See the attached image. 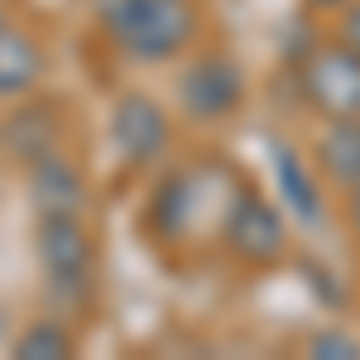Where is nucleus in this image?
I'll list each match as a JSON object with an SVG mask.
<instances>
[{"label": "nucleus", "mask_w": 360, "mask_h": 360, "mask_svg": "<svg viewBox=\"0 0 360 360\" xmlns=\"http://www.w3.org/2000/svg\"><path fill=\"white\" fill-rule=\"evenodd\" d=\"M101 25L125 58L168 63L193 44L197 5L193 0H111L101 10Z\"/></svg>", "instance_id": "f257e3e1"}, {"label": "nucleus", "mask_w": 360, "mask_h": 360, "mask_svg": "<svg viewBox=\"0 0 360 360\" xmlns=\"http://www.w3.org/2000/svg\"><path fill=\"white\" fill-rule=\"evenodd\" d=\"M34 255L53 293L82 298V288L96 274V240L82 217H39L34 226Z\"/></svg>", "instance_id": "f03ea898"}, {"label": "nucleus", "mask_w": 360, "mask_h": 360, "mask_svg": "<svg viewBox=\"0 0 360 360\" xmlns=\"http://www.w3.org/2000/svg\"><path fill=\"white\" fill-rule=\"evenodd\" d=\"M288 221L269 197L245 193L240 202H231L226 212V250L245 264V269H274L288 259Z\"/></svg>", "instance_id": "7ed1b4c3"}, {"label": "nucleus", "mask_w": 360, "mask_h": 360, "mask_svg": "<svg viewBox=\"0 0 360 360\" xmlns=\"http://www.w3.org/2000/svg\"><path fill=\"white\" fill-rule=\"evenodd\" d=\"M298 91L317 115L341 120V115H360V53L346 44H327L312 49L298 68Z\"/></svg>", "instance_id": "20e7f679"}, {"label": "nucleus", "mask_w": 360, "mask_h": 360, "mask_svg": "<svg viewBox=\"0 0 360 360\" xmlns=\"http://www.w3.org/2000/svg\"><path fill=\"white\" fill-rule=\"evenodd\" d=\"M178 101H183V115L197 120V125L226 120L231 111H240V101H245V72H240V63L226 53L193 58L183 68V77H178Z\"/></svg>", "instance_id": "39448f33"}, {"label": "nucleus", "mask_w": 360, "mask_h": 360, "mask_svg": "<svg viewBox=\"0 0 360 360\" xmlns=\"http://www.w3.org/2000/svg\"><path fill=\"white\" fill-rule=\"evenodd\" d=\"M173 139L168 111L149 96V91H120L111 106V149L130 168L154 164Z\"/></svg>", "instance_id": "423d86ee"}, {"label": "nucleus", "mask_w": 360, "mask_h": 360, "mask_svg": "<svg viewBox=\"0 0 360 360\" xmlns=\"http://www.w3.org/2000/svg\"><path fill=\"white\" fill-rule=\"evenodd\" d=\"M25 193L34 202L39 217H82L86 207V178L77 173V164L68 154H39L25 164Z\"/></svg>", "instance_id": "0eeeda50"}, {"label": "nucleus", "mask_w": 360, "mask_h": 360, "mask_svg": "<svg viewBox=\"0 0 360 360\" xmlns=\"http://www.w3.org/2000/svg\"><path fill=\"white\" fill-rule=\"evenodd\" d=\"M44 77V49L20 25H0V101H25Z\"/></svg>", "instance_id": "6e6552de"}, {"label": "nucleus", "mask_w": 360, "mask_h": 360, "mask_svg": "<svg viewBox=\"0 0 360 360\" xmlns=\"http://www.w3.org/2000/svg\"><path fill=\"white\" fill-rule=\"evenodd\" d=\"M317 168L332 178L341 193L360 188V115L327 120V130L317 139Z\"/></svg>", "instance_id": "1a4fd4ad"}, {"label": "nucleus", "mask_w": 360, "mask_h": 360, "mask_svg": "<svg viewBox=\"0 0 360 360\" xmlns=\"http://www.w3.org/2000/svg\"><path fill=\"white\" fill-rule=\"evenodd\" d=\"M193 202H197V178L183 173V168L168 173L164 183L154 188V197H149V231L164 236V240L183 236L188 221H193Z\"/></svg>", "instance_id": "9d476101"}, {"label": "nucleus", "mask_w": 360, "mask_h": 360, "mask_svg": "<svg viewBox=\"0 0 360 360\" xmlns=\"http://www.w3.org/2000/svg\"><path fill=\"white\" fill-rule=\"evenodd\" d=\"M274 173H278V193L293 202V212H298V217H307V221H317V217H322L317 183H312V173L303 168V159H298L288 144H274Z\"/></svg>", "instance_id": "9b49d317"}, {"label": "nucleus", "mask_w": 360, "mask_h": 360, "mask_svg": "<svg viewBox=\"0 0 360 360\" xmlns=\"http://www.w3.org/2000/svg\"><path fill=\"white\" fill-rule=\"evenodd\" d=\"M77 351V341L72 332L53 322V317H39V322H29L25 332L15 336V346H10V356L15 360H68Z\"/></svg>", "instance_id": "f8f14e48"}, {"label": "nucleus", "mask_w": 360, "mask_h": 360, "mask_svg": "<svg viewBox=\"0 0 360 360\" xmlns=\"http://www.w3.org/2000/svg\"><path fill=\"white\" fill-rule=\"evenodd\" d=\"M303 351L312 360H360V341L351 332H336V327H327V332H312L303 341Z\"/></svg>", "instance_id": "ddd939ff"}, {"label": "nucleus", "mask_w": 360, "mask_h": 360, "mask_svg": "<svg viewBox=\"0 0 360 360\" xmlns=\"http://www.w3.org/2000/svg\"><path fill=\"white\" fill-rule=\"evenodd\" d=\"M336 44H346L351 53H360V0L341 5V20H336Z\"/></svg>", "instance_id": "4468645a"}, {"label": "nucleus", "mask_w": 360, "mask_h": 360, "mask_svg": "<svg viewBox=\"0 0 360 360\" xmlns=\"http://www.w3.org/2000/svg\"><path fill=\"white\" fill-rule=\"evenodd\" d=\"M351 202H346V221H351V231H356V240H360V188H351Z\"/></svg>", "instance_id": "2eb2a0df"}, {"label": "nucleus", "mask_w": 360, "mask_h": 360, "mask_svg": "<svg viewBox=\"0 0 360 360\" xmlns=\"http://www.w3.org/2000/svg\"><path fill=\"white\" fill-rule=\"evenodd\" d=\"M307 5H317V10H341V5H351V0H307Z\"/></svg>", "instance_id": "dca6fc26"}, {"label": "nucleus", "mask_w": 360, "mask_h": 360, "mask_svg": "<svg viewBox=\"0 0 360 360\" xmlns=\"http://www.w3.org/2000/svg\"><path fill=\"white\" fill-rule=\"evenodd\" d=\"M0 25H5V5H0Z\"/></svg>", "instance_id": "f3484780"}]
</instances>
